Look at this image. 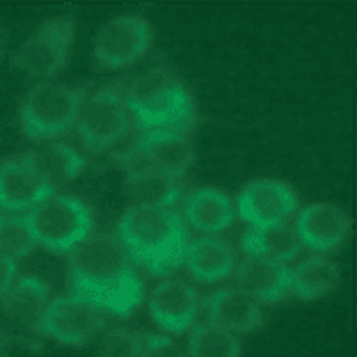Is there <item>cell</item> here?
<instances>
[{
	"label": "cell",
	"mask_w": 357,
	"mask_h": 357,
	"mask_svg": "<svg viewBox=\"0 0 357 357\" xmlns=\"http://www.w3.org/2000/svg\"><path fill=\"white\" fill-rule=\"evenodd\" d=\"M10 348H12L10 337H7L3 330H0V357H10Z\"/></svg>",
	"instance_id": "f1b7e54d"
},
{
	"label": "cell",
	"mask_w": 357,
	"mask_h": 357,
	"mask_svg": "<svg viewBox=\"0 0 357 357\" xmlns=\"http://www.w3.org/2000/svg\"><path fill=\"white\" fill-rule=\"evenodd\" d=\"M119 85L133 124L142 133L192 131L197 117L192 92L172 69L153 67L131 80H119Z\"/></svg>",
	"instance_id": "3957f363"
},
{
	"label": "cell",
	"mask_w": 357,
	"mask_h": 357,
	"mask_svg": "<svg viewBox=\"0 0 357 357\" xmlns=\"http://www.w3.org/2000/svg\"><path fill=\"white\" fill-rule=\"evenodd\" d=\"M241 339L215 323L204 321L195 323L185 339V355L188 357H241Z\"/></svg>",
	"instance_id": "cb8c5ba5"
},
{
	"label": "cell",
	"mask_w": 357,
	"mask_h": 357,
	"mask_svg": "<svg viewBox=\"0 0 357 357\" xmlns=\"http://www.w3.org/2000/svg\"><path fill=\"white\" fill-rule=\"evenodd\" d=\"M74 128L89 153H103L124 140L133 128V119L121 96V85L112 83L87 94Z\"/></svg>",
	"instance_id": "8992f818"
},
{
	"label": "cell",
	"mask_w": 357,
	"mask_h": 357,
	"mask_svg": "<svg viewBox=\"0 0 357 357\" xmlns=\"http://www.w3.org/2000/svg\"><path fill=\"white\" fill-rule=\"evenodd\" d=\"M26 156L55 188H58L60 183L74 181V178H78L80 172L87 167V158L83 153H80L74 144H67L60 140L44 142V147L32 149Z\"/></svg>",
	"instance_id": "44dd1931"
},
{
	"label": "cell",
	"mask_w": 357,
	"mask_h": 357,
	"mask_svg": "<svg viewBox=\"0 0 357 357\" xmlns=\"http://www.w3.org/2000/svg\"><path fill=\"white\" fill-rule=\"evenodd\" d=\"M183 222L202 236H215L227 231L236 220V206L227 190L204 185L195 188L183 199Z\"/></svg>",
	"instance_id": "2e32d148"
},
{
	"label": "cell",
	"mask_w": 357,
	"mask_h": 357,
	"mask_svg": "<svg viewBox=\"0 0 357 357\" xmlns=\"http://www.w3.org/2000/svg\"><path fill=\"white\" fill-rule=\"evenodd\" d=\"M37 248L35 238L28 229L26 215H0V252L10 259H23Z\"/></svg>",
	"instance_id": "d4e9b609"
},
{
	"label": "cell",
	"mask_w": 357,
	"mask_h": 357,
	"mask_svg": "<svg viewBox=\"0 0 357 357\" xmlns=\"http://www.w3.org/2000/svg\"><path fill=\"white\" fill-rule=\"evenodd\" d=\"M206 316L218 328L231 335H250L261 328L264 312L261 303L238 287H227L206 298Z\"/></svg>",
	"instance_id": "9a60e30c"
},
{
	"label": "cell",
	"mask_w": 357,
	"mask_h": 357,
	"mask_svg": "<svg viewBox=\"0 0 357 357\" xmlns=\"http://www.w3.org/2000/svg\"><path fill=\"white\" fill-rule=\"evenodd\" d=\"M241 250L248 257L266 259V261H275V264H289L300 255L303 245H300L294 227L280 225V227H266V229L250 227L241 236Z\"/></svg>",
	"instance_id": "d6986e66"
},
{
	"label": "cell",
	"mask_w": 357,
	"mask_h": 357,
	"mask_svg": "<svg viewBox=\"0 0 357 357\" xmlns=\"http://www.w3.org/2000/svg\"><path fill=\"white\" fill-rule=\"evenodd\" d=\"M153 44V26L140 12L119 14L103 23L96 32L92 58L101 71H119L133 67L149 53Z\"/></svg>",
	"instance_id": "ba28073f"
},
{
	"label": "cell",
	"mask_w": 357,
	"mask_h": 357,
	"mask_svg": "<svg viewBox=\"0 0 357 357\" xmlns=\"http://www.w3.org/2000/svg\"><path fill=\"white\" fill-rule=\"evenodd\" d=\"M69 291L101 312L126 319L144 300V284L115 236H89L69 255Z\"/></svg>",
	"instance_id": "6da1fadb"
},
{
	"label": "cell",
	"mask_w": 357,
	"mask_h": 357,
	"mask_svg": "<svg viewBox=\"0 0 357 357\" xmlns=\"http://www.w3.org/2000/svg\"><path fill=\"white\" fill-rule=\"evenodd\" d=\"M74 42L76 21L71 16L48 19L12 53V67L32 78L51 80L67 67Z\"/></svg>",
	"instance_id": "52a82bcc"
},
{
	"label": "cell",
	"mask_w": 357,
	"mask_h": 357,
	"mask_svg": "<svg viewBox=\"0 0 357 357\" xmlns=\"http://www.w3.org/2000/svg\"><path fill=\"white\" fill-rule=\"evenodd\" d=\"M99 357H147L144 332L128 328H112L103 335Z\"/></svg>",
	"instance_id": "484cf974"
},
{
	"label": "cell",
	"mask_w": 357,
	"mask_h": 357,
	"mask_svg": "<svg viewBox=\"0 0 357 357\" xmlns=\"http://www.w3.org/2000/svg\"><path fill=\"white\" fill-rule=\"evenodd\" d=\"M28 229L39 248L53 255H71L92 236V206L76 195L55 192L26 213Z\"/></svg>",
	"instance_id": "5b68a950"
},
{
	"label": "cell",
	"mask_w": 357,
	"mask_h": 357,
	"mask_svg": "<svg viewBox=\"0 0 357 357\" xmlns=\"http://www.w3.org/2000/svg\"><path fill=\"white\" fill-rule=\"evenodd\" d=\"M294 229L303 248H310L316 255L335 252L344 245L353 231V220L344 208L328 202H316L305 208H298Z\"/></svg>",
	"instance_id": "7c38bea8"
},
{
	"label": "cell",
	"mask_w": 357,
	"mask_h": 357,
	"mask_svg": "<svg viewBox=\"0 0 357 357\" xmlns=\"http://www.w3.org/2000/svg\"><path fill=\"white\" fill-rule=\"evenodd\" d=\"M48 294L51 291H48V284L44 280L32 278V275H23V278H19L12 284V289L7 291L0 303H3V312L12 321L37 326V321L42 319L48 305Z\"/></svg>",
	"instance_id": "603a6c76"
},
{
	"label": "cell",
	"mask_w": 357,
	"mask_h": 357,
	"mask_svg": "<svg viewBox=\"0 0 357 357\" xmlns=\"http://www.w3.org/2000/svg\"><path fill=\"white\" fill-rule=\"evenodd\" d=\"M115 241L135 268L151 278H165L183 266L190 238L176 211L131 204L117 220Z\"/></svg>",
	"instance_id": "7a4b0ae2"
},
{
	"label": "cell",
	"mask_w": 357,
	"mask_h": 357,
	"mask_svg": "<svg viewBox=\"0 0 357 357\" xmlns=\"http://www.w3.org/2000/svg\"><path fill=\"white\" fill-rule=\"evenodd\" d=\"M144 346H147V357H188L174 339L165 335L144 332Z\"/></svg>",
	"instance_id": "4316f807"
},
{
	"label": "cell",
	"mask_w": 357,
	"mask_h": 357,
	"mask_svg": "<svg viewBox=\"0 0 357 357\" xmlns=\"http://www.w3.org/2000/svg\"><path fill=\"white\" fill-rule=\"evenodd\" d=\"M342 271L332 259L314 255L289 268V291L300 300H319L339 287Z\"/></svg>",
	"instance_id": "ffe728a7"
},
{
	"label": "cell",
	"mask_w": 357,
	"mask_h": 357,
	"mask_svg": "<svg viewBox=\"0 0 357 357\" xmlns=\"http://www.w3.org/2000/svg\"><path fill=\"white\" fill-rule=\"evenodd\" d=\"M7 42H10V37H7V32H5V28L0 26V62H3V58H5V53H7Z\"/></svg>",
	"instance_id": "f546056e"
},
{
	"label": "cell",
	"mask_w": 357,
	"mask_h": 357,
	"mask_svg": "<svg viewBox=\"0 0 357 357\" xmlns=\"http://www.w3.org/2000/svg\"><path fill=\"white\" fill-rule=\"evenodd\" d=\"M238 289L248 291L259 303H280L289 291V268L284 264L266 261V259L248 257L241 266L234 268Z\"/></svg>",
	"instance_id": "ac0fdd59"
},
{
	"label": "cell",
	"mask_w": 357,
	"mask_h": 357,
	"mask_svg": "<svg viewBox=\"0 0 357 357\" xmlns=\"http://www.w3.org/2000/svg\"><path fill=\"white\" fill-rule=\"evenodd\" d=\"M105 326V312L85 300L67 296L48 300L37 330L62 346H85Z\"/></svg>",
	"instance_id": "30bf717a"
},
{
	"label": "cell",
	"mask_w": 357,
	"mask_h": 357,
	"mask_svg": "<svg viewBox=\"0 0 357 357\" xmlns=\"http://www.w3.org/2000/svg\"><path fill=\"white\" fill-rule=\"evenodd\" d=\"M124 188L135 199V204L165 208H172V204L178 199V192H181L176 178L158 172L149 165H133L128 169Z\"/></svg>",
	"instance_id": "7402d4cb"
},
{
	"label": "cell",
	"mask_w": 357,
	"mask_h": 357,
	"mask_svg": "<svg viewBox=\"0 0 357 357\" xmlns=\"http://www.w3.org/2000/svg\"><path fill=\"white\" fill-rule=\"evenodd\" d=\"M298 204L300 202L294 185L273 176H259L248 181L234 202L236 218L259 229L287 225L298 213Z\"/></svg>",
	"instance_id": "9c48e42d"
},
{
	"label": "cell",
	"mask_w": 357,
	"mask_h": 357,
	"mask_svg": "<svg viewBox=\"0 0 357 357\" xmlns=\"http://www.w3.org/2000/svg\"><path fill=\"white\" fill-rule=\"evenodd\" d=\"M131 153L133 165H149L172 178H181L195 163V144L190 133H142L131 147Z\"/></svg>",
	"instance_id": "5bb4252c"
},
{
	"label": "cell",
	"mask_w": 357,
	"mask_h": 357,
	"mask_svg": "<svg viewBox=\"0 0 357 357\" xmlns=\"http://www.w3.org/2000/svg\"><path fill=\"white\" fill-rule=\"evenodd\" d=\"M199 310V291L178 278L156 284L147 298L149 319L165 335H183V332H188L197 321Z\"/></svg>",
	"instance_id": "8fae6325"
},
{
	"label": "cell",
	"mask_w": 357,
	"mask_h": 357,
	"mask_svg": "<svg viewBox=\"0 0 357 357\" xmlns=\"http://www.w3.org/2000/svg\"><path fill=\"white\" fill-rule=\"evenodd\" d=\"M185 271L199 284H215L227 280L236 268V250L220 236H199L188 241L183 257Z\"/></svg>",
	"instance_id": "e0dca14e"
},
{
	"label": "cell",
	"mask_w": 357,
	"mask_h": 357,
	"mask_svg": "<svg viewBox=\"0 0 357 357\" xmlns=\"http://www.w3.org/2000/svg\"><path fill=\"white\" fill-rule=\"evenodd\" d=\"M16 273H19V268H16L14 259H10L7 255L0 252V300L5 298V294L12 289V284L16 282Z\"/></svg>",
	"instance_id": "83f0119b"
},
{
	"label": "cell",
	"mask_w": 357,
	"mask_h": 357,
	"mask_svg": "<svg viewBox=\"0 0 357 357\" xmlns=\"http://www.w3.org/2000/svg\"><path fill=\"white\" fill-rule=\"evenodd\" d=\"M55 195V185L23 156L7 158L0 163V208L19 213L30 211Z\"/></svg>",
	"instance_id": "4fadbf2b"
},
{
	"label": "cell",
	"mask_w": 357,
	"mask_h": 357,
	"mask_svg": "<svg viewBox=\"0 0 357 357\" xmlns=\"http://www.w3.org/2000/svg\"><path fill=\"white\" fill-rule=\"evenodd\" d=\"M87 96L85 87L42 80L32 85L19 103V128L32 142H53L76 126L80 105Z\"/></svg>",
	"instance_id": "277c9868"
}]
</instances>
